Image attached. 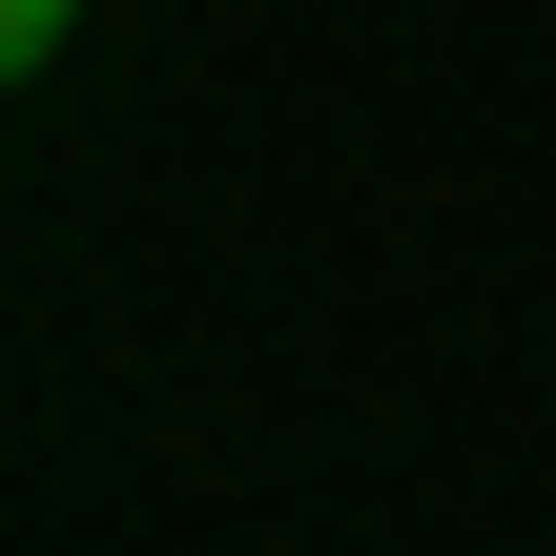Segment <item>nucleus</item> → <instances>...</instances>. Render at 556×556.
<instances>
[{"label":"nucleus","instance_id":"f257e3e1","mask_svg":"<svg viewBox=\"0 0 556 556\" xmlns=\"http://www.w3.org/2000/svg\"><path fill=\"white\" fill-rule=\"evenodd\" d=\"M62 21H83V0H0V62H62Z\"/></svg>","mask_w":556,"mask_h":556}]
</instances>
